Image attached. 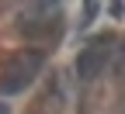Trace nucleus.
<instances>
[{"instance_id":"1","label":"nucleus","mask_w":125,"mask_h":114,"mask_svg":"<svg viewBox=\"0 0 125 114\" xmlns=\"http://www.w3.org/2000/svg\"><path fill=\"white\" fill-rule=\"evenodd\" d=\"M42 62H45V55L35 52V48L18 52V55L4 66V73H0V93H21L31 79L42 73Z\"/></svg>"},{"instance_id":"3","label":"nucleus","mask_w":125,"mask_h":114,"mask_svg":"<svg viewBox=\"0 0 125 114\" xmlns=\"http://www.w3.org/2000/svg\"><path fill=\"white\" fill-rule=\"evenodd\" d=\"M94 14H97V4H87V7H83V21H80V28H87V24H90Z\"/></svg>"},{"instance_id":"2","label":"nucleus","mask_w":125,"mask_h":114,"mask_svg":"<svg viewBox=\"0 0 125 114\" xmlns=\"http://www.w3.org/2000/svg\"><path fill=\"white\" fill-rule=\"evenodd\" d=\"M104 62H108V42H94L87 45L80 59H76V73H80V79H94L101 69H104Z\"/></svg>"},{"instance_id":"4","label":"nucleus","mask_w":125,"mask_h":114,"mask_svg":"<svg viewBox=\"0 0 125 114\" xmlns=\"http://www.w3.org/2000/svg\"><path fill=\"white\" fill-rule=\"evenodd\" d=\"M0 114H7V104H0Z\"/></svg>"}]
</instances>
